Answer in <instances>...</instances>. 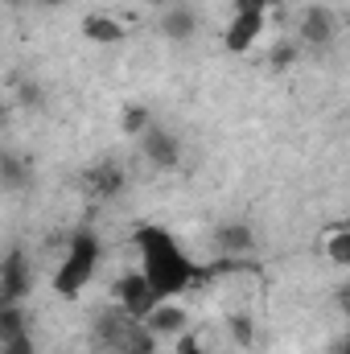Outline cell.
<instances>
[{
  "mask_svg": "<svg viewBox=\"0 0 350 354\" xmlns=\"http://www.w3.org/2000/svg\"><path fill=\"white\" fill-rule=\"evenodd\" d=\"M132 248L140 256V272L149 276L161 301H177L181 292L206 280V268H198V260H190V252L177 243V235H169L157 223L132 227Z\"/></svg>",
  "mask_w": 350,
  "mask_h": 354,
  "instance_id": "6da1fadb",
  "label": "cell"
},
{
  "mask_svg": "<svg viewBox=\"0 0 350 354\" xmlns=\"http://www.w3.org/2000/svg\"><path fill=\"white\" fill-rule=\"evenodd\" d=\"M99 264H103V239L99 231L91 227H75L66 235V252L54 268V292L66 297V301H79L91 288V280L99 276Z\"/></svg>",
  "mask_w": 350,
  "mask_h": 354,
  "instance_id": "7a4b0ae2",
  "label": "cell"
},
{
  "mask_svg": "<svg viewBox=\"0 0 350 354\" xmlns=\"http://www.w3.org/2000/svg\"><path fill=\"white\" fill-rule=\"evenodd\" d=\"M111 301L124 309V313H132V317H149L157 305H161V297H157V288L149 284V276L140 272V268H124L116 280H111Z\"/></svg>",
  "mask_w": 350,
  "mask_h": 354,
  "instance_id": "3957f363",
  "label": "cell"
},
{
  "mask_svg": "<svg viewBox=\"0 0 350 354\" xmlns=\"http://www.w3.org/2000/svg\"><path fill=\"white\" fill-rule=\"evenodd\" d=\"M338 29H342V21L330 4H305L297 17V41L305 50H317V54L338 41Z\"/></svg>",
  "mask_w": 350,
  "mask_h": 354,
  "instance_id": "277c9868",
  "label": "cell"
},
{
  "mask_svg": "<svg viewBox=\"0 0 350 354\" xmlns=\"http://www.w3.org/2000/svg\"><path fill=\"white\" fill-rule=\"evenodd\" d=\"M33 288V260L21 243H12L0 260V305H21Z\"/></svg>",
  "mask_w": 350,
  "mask_h": 354,
  "instance_id": "5b68a950",
  "label": "cell"
},
{
  "mask_svg": "<svg viewBox=\"0 0 350 354\" xmlns=\"http://www.w3.org/2000/svg\"><path fill=\"white\" fill-rule=\"evenodd\" d=\"M136 149H140V157H145L157 174H174L177 165H181V140H177L165 124H153V128L136 140Z\"/></svg>",
  "mask_w": 350,
  "mask_h": 354,
  "instance_id": "8992f818",
  "label": "cell"
},
{
  "mask_svg": "<svg viewBox=\"0 0 350 354\" xmlns=\"http://www.w3.org/2000/svg\"><path fill=\"white\" fill-rule=\"evenodd\" d=\"M87 194L95 202H116L124 189H128V169H124V161H116V157H103V161H95L87 169Z\"/></svg>",
  "mask_w": 350,
  "mask_h": 354,
  "instance_id": "52a82bcc",
  "label": "cell"
},
{
  "mask_svg": "<svg viewBox=\"0 0 350 354\" xmlns=\"http://www.w3.org/2000/svg\"><path fill=\"white\" fill-rule=\"evenodd\" d=\"M268 29V12H231L223 29V50L227 54H248Z\"/></svg>",
  "mask_w": 350,
  "mask_h": 354,
  "instance_id": "ba28073f",
  "label": "cell"
},
{
  "mask_svg": "<svg viewBox=\"0 0 350 354\" xmlns=\"http://www.w3.org/2000/svg\"><path fill=\"white\" fill-rule=\"evenodd\" d=\"M145 326H149L161 342H177L181 334H190V309H185L181 301H161V305L145 317Z\"/></svg>",
  "mask_w": 350,
  "mask_h": 354,
  "instance_id": "9c48e42d",
  "label": "cell"
},
{
  "mask_svg": "<svg viewBox=\"0 0 350 354\" xmlns=\"http://www.w3.org/2000/svg\"><path fill=\"white\" fill-rule=\"evenodd\" d=\"M214 248L223 252V260L252 256V252H256V231H252V223H243V218H231V223H223V227L214 231Z\"/></svg>",
  "mask_w": 350,
  "mask_h": 354,
  "instance_id": "30bf717a",
  "label": "cell"
},
{
  "mask_svg": "<svg viewBox=\"0 0 350 354\" xmlns=\"http://www.w3.org/2000/svg\"><path fill=\"white\" fill-rule=\"evenodd\" d=\"M79 33L87 37L91 46H120V41L128 37V25H124L116 12H83Z\"/></svg>",
  "mask_w": 350,
  "mask_h": 354,
  "instance_id": "8fae6325",
  "label": "cell"
},
{
  "mask_svg": "<svg viewBox=\"0 0 350 354\" xmlns=\"http://www.w3.org/2000/svg\"><path fill=\"white\" fill-rule=\"evenodd\" d=\"M198 33V12L190 4H165L161 8V37L169 41H190Z\"/></svg>",
  "mask_w": 350,
  "mask_h": 354,
  "instance_id": "7c38bea8",
  "label": "cell"
},
{
  "mask_svg": "<svg viewBox=\"0 0 350 354\" xmlns=\"http://www.w3.org/2000/svg\"><path fill=\"white\" fill-rule=\"evenodd\" d=\"M149 128H153V111H149L145 103H128V107L120 111V132H124L128 140H140Z\"/></svg>",
  "mask_w": 350,
  "mask_h": 354,
  "instance_id": "4fadbf2b",
  "label": "cell"
},
{
  "mask_svg": "<svg viewBox=\"0 0 350 354\" xmlns=\"http://www.w3.org/2000/svg\"><path fill=\"white\" fill-rule=\"evenodd\" d=\"M29 334V313H25V301L21 305H0V342H12Z\"/></svg>",
  "mask_w": 350,
  "mask_h": 354,
  "instance_id": "5bb4252c",
  "label": "cell"
},
{
  "mask_svg": "<svg viewBox=\"0 0 350 354\" xmlns=\"http://www.w3.org/2000/svg\"><path fill=\"white\" fill-rule=\"evenodd\" d=\"M326 260L334 268H350V223L334 227V231L326 235Z\"/></svg>",
  "mask_w": 350,
  "mask_h": 354,
  "instance_id": "9a60e30c",
  "label": "cell"
},
{
  "mask_svg": "<svg viewBox=\"0 0 350 354\" xmlns=\"http://www.w3.org/2000/svg\"><path fill=\"white\" fill-rule=\"evenodd\" d=\"M301 41L293 37V41H276L272 50H268V62H272V71H288V66H297L301 62Z\"/></svg>",
  "mask_w": 350,
  "mask_h": 354,
  "instance_id": "2e32d148",
  "label": "cell"
},
{
  "mask_svg": "<svg viewBox=\"0 0 350 354\" xmlns=\"http://www.w3.org/2000/svg\"><path fill=\"white\" fill-rule=\"evenodd\" d=\"M227 334H231L235 346H252V342H256V322H252V313H231V317H227Z\"/></svg>",
  "mask_w": 350,
  "mask_h": 354,
  "instance_id": "e0dca14e",
  "label": "cell"
},
{
  "mask_svg": "<svg viewBox=\"0 0 350 354\" xmlns=\"http://www.w3.org/2000/svg\"><path fill=\"white\" fill-rule=\"evenodd\" d=\"M0 177H4V189H21L25 185V165H21V157L17 153H4L0 157Z\"/></svg>",
  "mask_w": 350,
  "mask_h": 354,
  "instance_id": "ac0fdd59",
  "label": "cell"
},
{
  "mask_svg": "<svg viewBox=\"0 0 350 354\" xmlns=\"http://www.w3.org/2000/svg\"><path fill=\"white\" fill-rule=\"evenodd\" d=\"M280 0H231V12H272Z\"/></svg>",
  "mask_w": 350,
  "mask_h": 354,
  "instance_id": "d6986e66",
  "label": "cell"
},
{
  "mask_svg": "<svg viewBox=\"0 0 350 354\" xmlns=\"http://www.w3.org/2000/svg\"><path fill=\"white\" fill-rule=\"evenodd\" d=\"M0 354H37L33 334H21V338H12V342H0Z\"/></svg>",
  "mask_w": 350,
  "mask_h": 354,
  "instance_id": "ffe728a7",
  "label": "cell"
},
{
  "mask_svg": "<svg viewBox=\"0 0 350 354\" xmlns=\"http://www.w3.org/2000/svg\"><path fill=\"white\" fill-rule=\"evenodd\" d=\"M174 354H206V346H202V338L190 330V334H181L174 342Z\"/></svg>",
  "mask_w": 350,
  "mask_h": 354,
  "instance_id": "44dd1931",
  "label": "cell"
},
{
  "mask_svg": "<svg viewBox=\"0 0 350 354\" xmlns=\"http://www.w3.org/2000/svg\"><path fill=\"white\" fill-rule=\"evenodd\" d=\"M338 313L350 322V280L347 284H338Z\"/></svg>",
  "mask_w": 350,
  "mask_h": 354,
  "instance_id": "7402d4cb",
  "label": "cell"
},
{
  "mask_svg": "<svg viewBox=\"0 0 350 354\" xmlns=\"http://www.w3.org/2000/svg\"><path fill=\"white\" fill-rule=\"evenodd\" d=\"M33 4H42V8H62V4H71V0H33Z\"/></svg>",
  "mask_w": 350,
  "mask_h": 354,
  "instance_id": "603a6c76",
  "label": "cell"
},
{
  "mask_svg": "<svg viewBox=\"0 0 350 354\" xmlns=\"http://www.w3.org/2000/svg\"><path fill=\"white\" fill-rule=\"evenodd\" d=\"M140 4H153V8H165V0H140Z\"/></svg>",
  "mask_w": 350,
  "mask_h": 354,
  "instance_id": "cb8c5ba5",
  "label": "cell"
},
{
  "mask_svg": "<svg viewBox=\"0 0 350 354\" xmlns=\"http://www.w3.org/2000/svg\"><path fill=\"white\" fill-rule=\"evenodd\" d=\"M334 354H350V342H347V346H338V351H334Z\"/></svg>",
  "mask_w": 350,
  "mask_h": 354,
  "instance_id": "d4e9b609",
  "label": "cell"
}]
</instances>
